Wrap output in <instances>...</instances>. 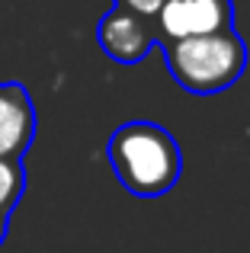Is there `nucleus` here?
<instances>
[{"label": "nucleus", "mask_w": 250, "mask_h": 253, "mask_svg": "<svg viewBox=\"0 0 250 253\" xmlns=\"http://www.w3.org/2000/svg\"><path fill=\"white\" fill-rule=\"evenodd\" d=\"M106 161L116 179L141 199L164 196L176 186L183 173V154L176 138L154 122H125L109 135Z\"/></svg>", "instance_id": "1"}, {"label": "nucleus", "mask_w": 250, "mask_h": 253, "mask_svg": "<svg viewBox=\"0 0 250 253\" xmlns=\"http://www.w3.org/2000/svg\"><path fill=\"white\" fill-rule=\"evenodd\" d=\"M167 71L186 93L212 96L238 84V77L247 68V45L231 29H218L208 36H189L161 42Z\"/></svg>", "instance_id": "2"}, {"label": "nucleus", "mask_w": 250, "mask_h": 253, "mask_svg": "<svg viewBox=\"0 0 250 253\" xmlns=\"http://www.w3.org/2000/svg\"><path fill=\"white\" fill-rule=\"evenodd\" d=\"M154 26L161 42L208 36L234 26V3L231 0H164V6L154 13Z\"/></svg>", "instance_id": "3"}, {"label": "nucleus", "mask_w": 250, "mask_h": 253, "mask_svg": "<svg viewBox=\"0 0 250 253\" xmlns=\"http://www.w3.org/2000/svg\"><path fill=\"white\" fill-rule=\"evenodd\" d=\"M96 42L106 51L113 61L119 64H138L141 58L151 55L161 39H157V26L154 16H144V13L125 10V6L116 3L106 16L96 26Z\"/></svg>", "instance_id": "4"}, {"label": "nucleus", "mask_w": 250, "mask_h": 253, "mask_svg": "<svg viewBox=\"0 0 250 253\" xmlns=\"http://www.w3.org/2000/svg\"><path fill=\"white\" fill-rule=\"evenodd\" d=\"M36 138V106L23 84H0V157H16L32 148Z\"/></svg>", "instance_id": "5"}, {"label": "nucleus", "mask_w": 250, "mask_h": 253, "mask_svg": "<svg viewBox=\"0 0 250 253\" xmlns=\"http://www.w3.org/2000/svg\"><path fill=\"white\" fill-rule=\"evenodd\" d=\"M26 192V170L16 157H0V215L10 218Z\"/></svg>", "instance_id": "6"}, {"label": "nucleus", "mask_w": 250, "mask_h": 253, "mask_svg": "<svg viewBox=\"0 0 250 253\" xmlns=\"http://www.w3.org/2000/svg\"><path fill=\"white\" fill-rule=\"evenodd\" d=\"M113 3L125 6V10H135V13H144V16H154L164 6V0H113Z\"/></svg>", "instance_id": "7"}, {"label": "nucleus", "mask_w": 250, "mask_h": 253, "mask_svg": "<svg viewBox=\"0 0 250 253\" xmlns=\"http://www.w3.org/2000/svg\"><path fill=\"white\" fill-rule=\"evenodd\" d=\"M6 241V215H0V244Z\"/></svg>", "instance_id": "8"}]
</instances>
